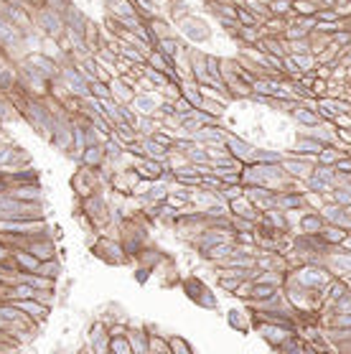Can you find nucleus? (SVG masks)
I'll return each mask as SVG.
<instances>
[{"instance_id":"obj_1","label":"nucleus","mask_w":351,"mask_h":354,"mask_svg":"<svg viewBox=\"0 0 351 354\" xmlns=\"http://www.w3.org/2000/svg\"><path fill=\"white\" fill-rule=\"evenodd\" d=\"M36 23H38V28H41L49 38H59V36L64 33V28H66L61 13H54L51 8H41V11H38Z\"/></svg>"},{"instance_id":"obj_2","label":"nucleus","mask_w":351,"mask_h":354,"mask_svg":"<svg viewBox=\"0 0 351 354\" xmlns=\"http://www.w3.org/2000/svg\"><path fill=\"white\" fill-rule=\"evenodd\" d=\"M64 82L69 84L71 92H79V95H87V87L89 82L84 79V74L79 69H74V66H64Z\"/></svg>"},{"instance_id":"obj_3","label":"nucleus","mask_w":351,"mask_h":354,"mask_svg":"<svg viewBox=\"0 0 351 354\" xmlns=\"http://www.w3.org/2000/svg\"><path fill=\"white\" fill-rule=\"evenodd\" d=\"M206 26L201 21H186L183 23V31L191 36V38H196V41H204V38H209V31H204Z\"/></svg>"},{"instance_id":"obj_4","label":"nucleus","mask_w":351,"mask_h":354,"mask_svg":"<svg viewBox=\"0 0 351 354\" xmlns=\"http://www.w3.org/2000/svg\"><path fill=\"white\" fill-rule=\"evenodd\" d=\"M133 105H135L140 112H150V110L155 107V97H138V100H133Z\"/></svg>"},{"instance_id":"obj_5","label":"nucleus","mask_w":351,"mask_h":354,"mask_svg":"<svg viewBox=\"0 0 351 354\" xmlns=\"http://www.w3.org/2000/svg\"><path fill=\"white\" fill-rule=\"evenodd\" d=\"M21 308H26V311H31V316H38V319H44L46 316V306H38V303H21Z\"/></svg>"},{"instance_id":"obj_6","label":"nucleus","mask_w":351,"mask_h":354,"mask_svg":"<svg viewBox=\"0 0 351 354\" xmlns=\"http://www.w3.org/2000/svg\"><path fill=\"white\" fill-rule=\"evenodd\" d=\"M38 273H41V275H49V278H51V275H59V265H51V262L38 265Z\"/></svg>"},{"instance_id":"obj_7","label":"nucleus","mask_w":351,"mask_h":354,"mask_svg":"<svg viewBox=\"0 0 351 354\" xmlns=\"http://www.w3.org/2000/svg\"><path fill=\"white\" fill-rule=\"evenodd\" d=\"M161 46H163V54H168V56H173V54L178 51V46H176L173 41H168V38H163V41H161Z\"/></svg>"},{"instance_id":"obj_8","label":"nucleus","mask_w":351,"mask_h":354,"mask_svg":"<svg viewBox=\"0 0 351 354\" xmlns=\"http://www.w3.org/2000/svg\"><path fill=\"white\" fill-rule=\"evenodd\" d=\"M143 173H145V176H158V173H161V166H158V163H145V166H143Z\"/></svg>"},{"instance_id":"obj_9","label":"nucleus","mask_w":351,"mask_h":354,"mask_svg":"<svg viewBox=\"0 0 351 354\" xmlns=\"http://www.w3.org/2000/svg\"><path fill=\"white\" fill-rule=\"evenodd\" d=\"M288 6H290L288 0H280V3L275 0V3H272V8H275V13H285V11H288Z\"/></svg>"},{"instance_id":"obj_10","label":"nucleus","mask_w":351,"mask_h":354,"mask_svg":"<svg viewBox=\"0 0 351 354\" xmlns=\"http://www.w3.org/2000/svg\"><path fill=\"white\" fill-rule=\"evenodd\" d=\"M298 117H300L303 123H316V117L310 115V112H298Z\"/></svg>"},{"instance_id":"obj_11","label":"nucleus","mask_w":351,"mask_h":354,"mask_svg":"<svg viewBox=\"0 0 351 354\" xmlns=\"http://www.w3.org/2000/svg\"><path fill=\"white\" fill-rule=\"evenodd\" d=\"M112 349H120V351H128L130 346H128L125 341H112Z\"/></svg>"},{"instance_id":"obj_12","label":"nucleus","mask_w":351,"mask_h":354,"mask_svg":"<svg viewBox=\"0 0 351 354\" xmlns=\"http://www.w3.org/2000/svg\"><path fill=\"white\" fill-rule=\"evenodd\" d=\"M176 346H178V349H183V351H188V344H183L181 339H173V349H176Z\"/></svg>"},{"instance_id":"obj_13","label":"nucleus","mask_w":351,"mask_h":354,"mask_svg":"<svg viewBox=\"0 0 351 354\" xmlns=\"http://www.w3.org/2000/svg\"><path fill=\"white\" fill-rule=\"evenodd\" d=\"M226 196H240V189H226Z\"/></svg>"},{"instance_id":"obj_14","label":"nucleus","mask_w":351,"mask_h":354,"mask_svg":"<svg viewBox=\"0 0 351 354\" xmlns=\"http://www.w3.org/2000/svg\"><path fill=\"white\" fill-rule=\"evenodd\" d=\"M3 257H6V250H3V247H0V260H3Z\"/></svg>"}]
</instances>
